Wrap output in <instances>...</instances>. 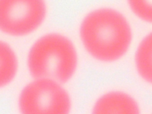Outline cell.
<instances>
[{
	"instance_id": "obj_1",
	"label": "cell",
	"mask_w": 152,
	"mask_h": 114,
	"mask_svg": "<svg viewBox=\"0 0 152 114\" xmlns=\"http://www.w3.org/2000/svg\"><path fill=\"white\" fill-rule=\"evenodd\" d=\"M79 34L88 53L102 62L121 58L132 40L131 29L126 19L117 11L107 8L87 14L80 24Z\"/></svg>"
},
{
	"instance_id": "obj_2",
	"label": "cell",
	"mask_w": 152,
	"mask_h": 114,
	"mask_svg": "<svg viewBox=\"0 0 152 114\" xmlns=\"http://www.w3.org/2000/svg\"><path fill=\"white\" fill-rule=\"evenodd\" d=\"M27 65L33 78H46L64 84L76 72L77 52L68 37L58 33H47L31 46Z\"/></svg>"
},
{
	"instance_id": "obj_3",
	"label": "cell",
	"mask_w": 152,
	"mask_h": 114,
	"mask_svg": "<svg viewBox=\"0 0 152 114\" xmlns=\"http://www.w3.org/2000/svg\"><path fill=\"white\" fill-rule=\"evenodd\" d=\"M18 107L23 113H68L71 100L62 83L46 78H33L21 90Z\"/></svg>"
},
{
	"instance_id": "obj_4",
	"label": "cell",
	"mask_w": 152,
	"mask_h": 114,
	"mask_svg": "<svg viewBox=\"0 0 152 114\" xmlns=\"http://www.w3.org/2000/svg\"><path fill=\"white\" fill-rule=\"evenodd\" d=\"M44 0H0V31L14 37L28 35L43 22Z\"/></svg>"
},
{
	"instance_id": "obj_5",
	"label": "cell",
	"mask_w": 152,
	"mask_h": 114,
	"mask_svg": "<svg viewBox=\"0 0 152 114\" xmlns=\"http://www.w3.org/2000/svg\"><path fill=\"white\" fill-rule=\"evenodd\" d=\"M96 113H137L139 107L129 95L121 91H110L101 96L95 102Z\"/></svg>"
},
{
	"instance_id": "obj_6",
	"label": "cell",
	"mask_w": 152,
	"mask_h": 114,
	"mask_svg": "<svg viewBox=\"0 0 152 114\" xmlns=\"http://www.w3.org/2000/svg\"><path fill=\"white\" fill-rule=\"evenodd\" d=\"M18 67V59L14 50L0 39V88L11 83L16 76Z\"/></svg>"
},
{
	"instance_id": "obj_7",
	"label": "cell",
	"mask_w": 152,
	"mask_h": 114,
	"mask_svg": "<svg viewBox=\"0 0 152 114\" xmlns=\"http://www.w3.org/2000/svg\"><path fill=\"white\" fill-rule=\"evenodd\" d=\"M135 63L140 76L152 84V33L139 44L135 55Z\"/></svg>"
},
{
	"instance_id": "obj_8",
	"label": "cell",
	"mask_w": 152,
	"mask_h": 114,
	"mask_svg": "<svg viewBox=\"0 0 152 114\" xmlns=\"http://www.w3.org/2000/svg\"><path fill=\"white\" fill-rule=\"evenodd\" d=\"M134 13L141 20L152 23V0H128Z\"/></svg>"
}]
</instances>
